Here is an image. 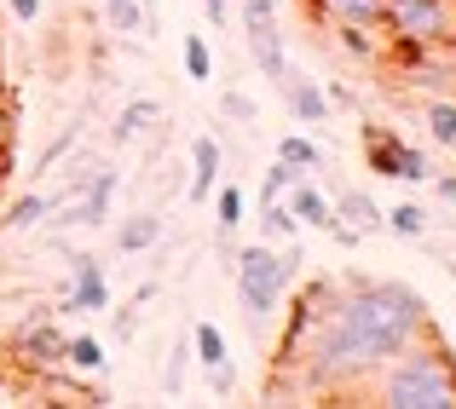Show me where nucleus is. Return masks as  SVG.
<instances>
[{
  "mask_svg": "<svg viewBox=\"0 0 456 409\" xmlns=\"http://www.w3.org/2000/svg\"><path fill=\"white\" fill-rule=\"evenodd\" d=\"M64 341L69 334L58 329L53 317H29V323H18V334H12V352H18L23 364H35V369H53V364H64Z\"/></svg>",
  "mask_w": 456,
  "mask_h": 409,
  "instance_id": "6",
  "label": "nucleus"
},
{
  "mask_svg": "<svg viewBox=\"0 0 456 409\" xmlns=\"http://www.w3.org/2000/svg\"><path fill=\"white\" fill-rule=\"evenodd\" d=\"M214 185H220V139H191V185H185V196L191 202H202V196H214Z\"/></svg>",
  "mask_w": 456,
  "mask_h": 409,
  "instance_id": "12",
  "label": "nucleus"
},
{
  "mask_svg": "<svg viewBox=\"0 0 456 409\" xmlns=\"http://www.w3.org/2000/svg\"><path fill=\"white\" fill-rule=\"evenodd\" d=\"M428 334V300L404 283H358L318 317V341L306 352V381L318 392L358 387L387 357Z\"/></svg>",
  "mask_w": 456,
  "mask_h": 409,
  "instance_id": "1",
  "label": "nucleus"
},
{
  "mask_svg": "<svg viewBox=\"0 0 456 409\" xmlns=\"http://www.w3.org/2000/svg\"><path fill=\"white\" fill-rule=\"evenodd\" d=\"M376 398L387 409H456V357L422 334L376 369Z\"/></svg>",
  "mask_w": 456,
  "mask_h": 409,
  "instance_id": "2",
  "label": "nucleus"
},
{
  "mask_svg": "<svg viewBox=\"0 0 456 409\" xmlns=\"http://www.w3.org/2000/svg\"><path fill=\"white\" fill-rule=\"evenodd\" d=\"M41 213H53V196H41V190H29V196H18V202H12L6 225H12V231H29V225H41Z\"/></svg>",
  "mask_w": 456,
  "mask_h": 409,
  "instance_id": "19",
  "label": "nucleus"
},
{
  "mask_svg": "<svg viewBox=\"0 0 456 409\" xmlns=\"http://www.w3.org/2000/svg\"><path fill=\"white\" fill-rule=\"evenodd\" d=\"M76 133H81V127H64V133H58L53 144H46V150H41V162H35V173H46V167H53V162H58V156H64V150H69V144H76Z\"/></svg>",
  "mask_w": 456,
  "mask_h": 409,
  "instance_id": "28",
  "label": "nucleus"
},
{
  "mask_svg": "<svg viewBox=\"0 0 456 409\" xmlns=\"http://www.w3.org/2000/svg\"><path fill=\"white\" fill-rule=\"evenodd\" d=\"M341 41H346V52H358V58L376 52V46H370V29H341Z\"/></svg>",
  "mask_w": 456,
  "mask_h": 409,
  "instance_id": "32",
  "label": "nucleus"
},
{
  "mask_svg": "<svg viewBox=\"0 0 456 409\" xmlns=\"http://www.w3.org/2000/svg\"><path fill=\"white\" fill-rule=\"evenodd\" d=\"M370 167H376V173H387V179H434L428 173V156L416 150V144H399V139H381V127H370Z\"/></svg>",
  "mask_w": 456,
  "mask_h": 409,
  "instance_id": "7",
  "label": "nucleus"
},
{
  "mask_svg": "<svg viewBox=\"0 0 456 409\" xmlns=\"http://www.w3.org/2000/svg\"><path fill=\"white\" fill-rule=\"evenodd\" d=\"M214 213H220V237H237V225H243V190L225 185L220 196H214Z\"/></svg>",
  "mask_w": 456,
  "mask_h": 409,
  "instance_id": "22",
  "label": "nucleus"
},
{
  "mask_svg": "<svg viewBox=\"0 0 456 409\" xmlns=\"http://www.w3.org/2000/svg\"><path fill=\"white\" fill-rule=\"evenodd\" d=\"M312 12L323 23H335V29H381L387 0H312Z\"/></svg>",
  "mask_w": 456,
  "mask_h": 409,
  "instance_id": "9",
  "label": "nucleus"
},
{
  "mask_svg": "<svg viewBox=\"0 0 456 409\" xmlns=\"http://www.w3.org/2000/svg\"><path fill=\"white\" fill-rule=\"evenodd\" d=\"M151 122H162V104H156V99H134L122 116H116L110 139H116V144H127V139H139V133H145Z\"/></svg>",
  "mask_w": 456,
  "mask_h": 409,
  "instance_id": "15",
  "label": "nucleus"
},
{
  "mask_svg": "<svg viewBox=\"0 0 456 409\" xmlns=\"http://www.w3.org/2000/svg\"><path fill=\"white\" fill-rule=\"evenodd\" d=\"M289 179H301V173H295V167H283V162H272V167H266V179H260V208H266V202H283Z\"/></svg>",
  "mask_w": 456,
  "mask_h": 409,
  "instance_id": "27",
  "label": "nucleus"
},
{
  "mask_svg": "<svg viewBox=\"0 0 456 409\" xmlns=\"http://www.w3.org/2000/svg\"><path fill=\"white\" fill-rule=\"evenodd\" d=\"M283 196H289L283 208H289L301 225H318V231H330V220H335V202L323 196V190L312 185L306 173H301V179H289V190H283Z\"/></svg>",
  "mask_w": 456,
  "mask_h": 409,
  "instance_id": "10",
  "label": "nucleus"
},
{
  "mask_svg": "<svg viewBox=\"0 0 456 409\" xmlns=\"http://www.w3.org/2000/svg\"><path fill=\"white\" fill-rule=\"evenodd\" d=\"M12 18H18V23H35V18H41V0H12Z\"/></svg>",
  "mask_w": 456,
  "mask_h": 409,
  "instance_id": "34",
  "label": "nucleus"
},
{
  "mask_svg": "<svg viewBox=\"0 0 456 409\" xmlns=\"http://www.w3.org/2000/svg\"><path fill=\"white\" fill-rule=\"evenodd\" d=\"M208 381H214V392H237V364H232V357H225V364H214Z\"/></svg>",
  "mask_w": 456,
  "mask_h": 409,
  "instance_id": "30",
  "label": "nucleus"
},
{
  "mask_svg": "<svg viewBox=\"0 0 456 409\" xmlns=\"http://www.w3.org/2000/svg\"><path fill=\"white\" fill-rule=\"evenodd\" d=\"M104 18H110V29H122V35L145 29V6H139V0H116V6H104Z\"/></svg>",
  "mask_w": 456,
  "mask_h": 409,
  "instance_id": "26",
  "label": "nucleus"
},
{
  "mask_svg": "<svg viewBox=\"0 0 456 409\" xmlns=\"http://www.w3.org/2000/svg\"><path fill=\"white\" fill-rule=\"evenodd\" d=\"M185 76L191 81H214V52L202 35H185Z\"/></svg>",
  "mask_w": 456,
  "mask_h": 409,
  "instance_id": "24",
  "label": "nucleus"
},
{
  "mask_svg": "<svg viewBox=\"0 0 456 409\" xmlns=\"http://www.w3.org/2000/svg\"><path fill=\"white\" fill-rule=\"evenodd\" d=\"M202 12H208L214 29H225V23H232V0H202Z\"/></svg>",
  "mask_w": 456,
  "mask_h": 409,
  "instance_id": "33",
  "label": "nucleus"
},
{
  "mask_svg": "<svg viewBox=\"0 0 456 409\" xmlns=\"http://www.w3.org/2000/svg\"><path fill=\"white\" fill-rule=\"evenodd\" d=\"M278 162H283V167H295V173H318L323 150H318V144H312V139H301V133H289V139L278 144Z\"/></svg>",
  "mask_w": 456,
  "mask_h": 409,
  "instance_id": "18",
  "label": "nucleus"
},
{
  "mask_svg": "<svg viewBox=\"0 0 456 409\" xmlns=\"http://www.w3.org/2000/svg\"><path fill=\"white\" fill-rule=\"evenodd\" d=\"M330 202H335V220H341V225H353L358 237L387 231V213L376 208V196H370V190H341V196H330Z\"/></svg>",
  "mask_w": 456,
  "mask_h": 409,
  "instance_id": "11",
  "label": "nucleus"
},
{
  "mask_svg": "<svg viewBox=\"0 0 456 409\" xmlns=\"http://www.w3.org/2000/svg\"><path fill=\"white\" fill-rule=\"evenodd\" d=\"M220 110L232 116V122H255V99H248V92H225Z\"/></svg>",
  "mask_w": 456,
  "mask_h": 409,
  "instance_id": "29",
  "label": "nucleus"
},
{
  "mask_svg": "<svg viewBox=\"0 0 456 409\" xmlns=\"http://www.w3.org/2000/svg\"><path fill=\"white\" fill-rule=\"evenodd\" d=\"M237 23H243V46L248 58H255V69L266 81L289 76V52H283V18H278V0H243V12H237Z\"/></svg>",
  "mask_w": 456,
  "mask_h": 409,
  "instance_id": "4",
  "label": "nucleus"
},
{
  "mask_svg": "<svg viewBox=\"0 0 456 409\" xmlns=\"http://www.w3.org/2000/svg\"><path fill=\"white\" fill-rule=\"evenodd\" d=\"M185 369H191V341H179L174 352H167V369H162V392H167V398L185 392Z\"/></svg>",
  "mask_w": 456,
  "mask_h": 409,
  "instance_id": "23",
  "label": "nucleus"
},
{
  "mask_svg": "<svg viewBox=\"0 0 456 409\" xmlns=\"http://www.w3.org/2000/svg\"><path fill=\"white\" fill-rule=\"evenodd\" d=\"M191 357H197L202 369H214V364H225V334H220V323H208V317H197V329H191Z\"/></svg>",
  "mask_w": 456,
  "mask_h": 409,
  "instance_id": "16",
  "label": "nucleus"
},
{
  "mask_svg": "<svg viewBox=\"0 0 456 409\" xmlns=\"http://www.w3.org/2000/svg\"><path fill=\"white\" fill-rule=\"evenodd\" d=\"M6 150H12V104L0 92V167H6Z\"/></svg>",
  "mask_w": 456,
  "mask_h": 409,
  "instance_id": "31",
  "label": "nucleus"
},
{
  "mask_svg": "<svg viewBox=\"0 0 456 409\" xmlns=\"http://www.w3.org/2000/svg\"><path fill=\"white\" fill-rule=\"evenodd\" d=\"M64 364L81 369V375H99V369H104V346L93 341V334H69V341H64Z\"/></svg>",
  "mask_w": 456,
  "mask_h": 409,
  "instance_id": "17",
  "label": "nucleus"
},
{
  "mask_svg": "<svg viewBox=\"0 0 456 409\" xmlns=\"http://www.w3.org/2000/svg\"><path fill=\"white\" fill-rule=\"evenodd\" d=\"M428 133H434V144L456 150V104L451 99H434V104H428Z\"/></svg>",
  "mask_w": 456,
  "mask_h": 409,
  "instance_id": "20",
  "label": "nucleus"
},
{
  "mask_svg": "<svg viewBox=\"0 0 456 409\" xmlns=\"http://www.w3.org/2000/svg\"><path fill=\"white\" fill-rule=\"evenodd\" d=\"M110 306V283H104V266L93 254H76V277H69L64 311H104Z\"/></svg>",
  "mask_w": 456,
  "mask_h": 409,
  "instance_id": "8",
  "label": "nucleus"
},
{
  "mask_svg": "<svg viewBox=\"0 0 456 409\" xmlns=\"http://www.w3.org/2000/svg\"><path fill=\"white\" fill-rule=\"evenodd\" d=\"M283 99H289V110L301 116L306 127H323V116H330V99H323V87H318V81L283 76Z\"/></svg>",
  "mask_w": 456,
  "mask_h": 409,
  "instance_id": "13",
  "label": "nucleus"
},
{
  "mask_svg": "<svg viewBox=\"0 0 456 409\" xmlns=\"http://www.w3.org/2000/svg\"><path fill=\"white\" fill-rule=\"evenodd\" d=\"M381 29L393 41H416V46L451 41V0H387Z\"/></svg>",
  "mask_w": 456,
  "mask_h": 409,
  "instance_id": "5",
  "label": "nucleus"
},
{
  "mask_svg": "<svg viewBox=\"0 0 456 409\" xmlns=\"http://www.w3.org/2000/svg\"><path fill=\"white\" fill-rule=\"evenodd\" d=\"M156 243H162V220L156 213H134V220L116 225V254H145Z\"/></svg>",
  "mask_w": 456,
  "mask_h": 409,
  "instance_id": "14",
  "label": "nucleus"
},
{
  "mask_svg": "<svg viewBox=\"0 0 456 409\" xmlns=\"http://www.w3.org/2000/svg\"><path fill=\"white\" fill-rule=\"evenodd\" d=\"M289 283H295V277H289V266H283L278 248L248 243L243 254H237V306H243L248 323H266L272 311H278V300H283Z\"/></svg>",
  "mask_w": 456,
  "mask_h": 409,
  "instance_id": "3",
  "label": "nucleus"
},
{
  "mask_svg": "<svg viewBox=\"0 0 456 409\" xmlns=\"http://www.w3.org/2000/svg\"><path fill=\"white\" fill-rule=\"evenodd\" d=\"M387 231H393V237H411V243H416V237H428V213L416 208V202H399V208L387 213Z\"/></svg>",
  "mask_w": 456,
  "mask_h": 409,
  "instance_id": "21",
  "label": "nucleus"
},
{
  "mask_svg": "<svg viewBox=\"0 0 456 409\" xmlns=\"http://www.w3.org/2000/svg\"><path fill=\"white\" fill-rule=\"evenodd\" d=\"M295 225H301V220H295V213L283 208V202H266V208H260V231H266V237H278V243H289V237H295Z\"/></svg>",
  "mask_w": 456,
  "mask_h": 409,
  "instance_id": "25",
  "label": "nucleus"
},
{
  "mask_svg": "<svg viewBox=\"0 0 456 409\" xmlns=\"http://www.w3.org/2000/svg\"><path fill=\"white\" fill-rule=\"evenodd\" d=\"M104 6H116V0H104Z\"/></svg>",
  "mask_w": 456,
  "mask_h": 409,
  "instance_id": "35",
  "label": "nucleus"
}]
</instances>
